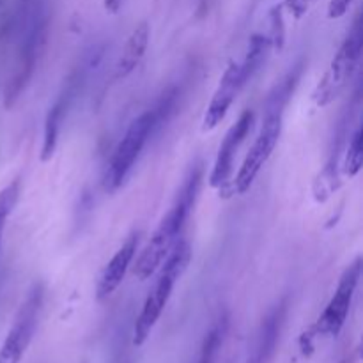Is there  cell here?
<instances>
[{"instance_id":"obj_19","label":"cell","mask_w":363,"mask_h":363,"mask_svg":"<svg viewBox=\"0 0 363 363\" xmlns=\"http://www.w3.org/2000/svg\"><path fill=\"white\" fill-rule=\"evenodd\" d=\"M284 6H275L269 13V21H272V34L268 35L272 41L273 50H282L284 43H286V25H284Z\"/></svg>"},{"instance_id":"obj_10","label":"cell","mask_w":363,"mask_h":363,"mask_svg":"<svg viewBox=\"0 0 363 363\" xmlns=\"http://www.w3.org/2000/svg\"><path fill=\"white\" fill-rule=\"evenodd\" d=\"M243 82H241L240 64L230 62L223 71L222 78L218 82L215 94H213L211 101H209L208 110L204 113V121H202V130L213 131L223 119H225L227 112L233 106L234 99L238 98L240 91L243 89Z\"/></svg>"},{"instance_id":"obj_14","label":"cell","mask_w":363,"mask_h":363,"mask_svg":"<svg viewBox=\"0 0 363 363\" xmlns=\"http://www.w3.org/2000/svg\"><path fill=\"white\" fill-rule=\"evenodd\" d=\"M149 35H151V28H149L147 21H142L133 28V32L128 38L126 46H124L119 64H117V78H126L140 64V60L145 55V50H147Z\"/></svg>"},{"instance_id":"obj_23","label":"cell","mask_w":363,"mask_h":363,"mask_svg":"<svg viewBox=\"0 0 363 363\" xmlns=\"http://www.w3.org/2000/svg\"><path fill=\"white\" fill-rule=\"evenodd\" d=\"M0 2H2V0H0Z\"/></svg>"},{"instance_id":"obj_4","label":"cell","mask_w":363,"mask_h":363,"mask_svg":"<svg viewBox=\"0 0 363 363\" xmlns=\"http://www.w3.org/2000/svg\"><path fill=\"white\" fill-rule=\"evenodd\" d=\"M172 99L174 92H169V94L160 101V105L156 106V108H151L147 110V112L140 113V116L130 124V128L126 130L124 137L121 138V142L117 144L116 151H113L112 158H110L108 167H106V191L112 194V191H117L123 186L124 181L128 179L130 172L133 170L140 152L144 151L147 140L152 137L156 128L160 126V123H162L163 117H165V113L169 112V108L172 106Z\"/></svg>"},{"instance_id":"obj_12","label":"cell","mask_w":363,"mask_h":363,"mask_svg":"<svg viewBox=\"0 0 363 363\" xmlns=\"http://www.w3.org/2000/svg\"><path fill=\"white\" fill-rule=\"evenodd\" d=\"M138 238H140L138 233L130 234L126 238V241L121 245L119 250L116 252V255L110 259L108 264L105 266V269H103L101 277L98 280V286H96V298H98V301H105L106 298L112 296L117 291V287L123 284L128 268H130L135 255H137L138 241H140Z\"/></svg>"},{"instance_id":"obj_9","label":"cell","mask_w":363,"mask_h":363,"mask_svg":"<svg viewBox=\"0 0 363 363\" xmlns=\"http://www.w3.org/2000/svg\"><path fill=\"white\" fill-rule=\"evenodd\" d=\"M252 124H254V112L252 110H245L240 116V119L236 121V124H233L230 130L225 133L222 144H220L218 155H216L215 167H213L211 176H209V184L213 188H220L222 190V188H225L229 184L236 152L245 142V138L248 137V133H250Z\"/></svg>"},{"instance_id":"obj_1","label":"cell","mask_w":363,"mask_h":363,"mask_svg":"<svg viewBox=\"0 0 363 363\" xmlns=\"http://www.w3.org/2000/svg\"><path fill=\"white\" fill-rule=\"evenodd\" d=\"M201 183L202 165L197 163L186 174L176 201H174L167 215L162 218L160 225L156 227L149 243L145 245L144 250L137 257V262L133 266V275L138 280H147L162 266V262L172 252V248L179 243L184 223H186L188 216H190L191 209L195 206V201H197Z\"/></svg>"},{"instance_id":"obj_2","label":"cell","mask_w":363,"mask_h":363,"mask_svg":"<svg viewBox=\"0 0 363 363\" xmlns=\"http://www.w3.org/2000/svg\"><path fill=\"white\" fill-rule=\"evenodd\" d=\"M300 73L301 69H294L269 94L268 101H266L261 131H259L254 145L248 151L247 158H245L243 165H241L240 172H238L236 179L233 183L234 194H247L252 188V184H254L255 177L259 176L261 169L264 167V163L272 158L273 151H275L277 144H279L280 133H282L284 112H286L287 103H289L291 96H293Z\"/></svg>"},{"instance_id":"obj_15","label":"cell","mask_w":363,"mask_h":363,"mask_svg":"<svg viewBox=\"0 0 363 363\" xmlns=\"http://www.w3.org/2000/svg\"><path fill=\"white\" fill-rule=\"evenodd\" d=\"M272 41H269L268 35L255 34L252 35L250 43H248L247 55L245 60L240 64V73H241V82L243 85H247L252 78L255 77L259 69L262 67V64L268 59V53L272 52Z\"/></svg>"},{"instance_id":"obj_11","label":"cell","mask_w":363,"mask_h":363,"mask_svg":"<svg viewBox=\"0 0 363 363\" xmlns=\"http://www.w3.org/2000/svg\"><path fill=\"white\" fill-rule=\"evenodd\" d=\"M84 73V69H78L77 73L71 74V78L67 80L66 87L60 92L59 98L55 99L52 106H50L48 113H46L45 119V133H43V147H41V162H48L52 160V156L55 155L57 142H59V133L60 128H62L64 117H66L67 108L71 105V99L74 98L78 91V85H80V77Z\"/></svg>"},{"instance_id":"obj_22","label":"cell","mask_w":363,"mask_h":363,"mask_svg":"<svg viewBox=\"0 0 363 363\" xmlns=\"http://www.w3.org/2000/svg\"><path fill=\"white\" fill-rule=\"evenodd\" d=\"M124 0H103V6H105V11L110 14L119 13V9L123 7Z\"/></svg>"},{"instance_id":"obj_5","label":"cell","mask_w":363,"mask_h":363,"mask_svg":"<svg viewBox=\"0 0 363 363\" xmlns=\"http://www.w3.org/2000/svg\"><path fill=\"white\" fill-rule=\"evenodd\" d=\"M191 259V248L186 241H179L176 247L172 248L169 255H167L165 261L160 266V275L156 280L155 287L149 291L147 298L144 301V307H142L140 314H138L137 323H135L133 330V344L135 346H142V344L147 340V337L151 335L152 328L158 323V319L162 318L163 311H165L167 303H169L170 296H172V291L176 287L177 280L183 277V273L186 272L188 264H190Z\"/></svg>"},{"instance_id":"obj_13","label":"cell","mask_w":363,"mask_h":363,"mask_svg":"<svg viewBox=\"0 0 363 363\" xmlns=\"http://www.w3.org/2000/svg\"><path fill=\"white\" fill-rule=\"evenodd\" d=\"M284 315H286V301L280 303L279 307L273 308L269 312L268 318L262 323L261 330L257 333V340L252 350L250 357H248L247 363H268L269 357L273 354L277 346V340L280 337V330H282Z\"/></svg>"},{"instance_id":"obj_20","label":"cell","mask_w":363,"mask_h":363,"mask_svg":"<svg viewBox=\"0 0 363 363\" xmlns=\"http://www.w3.org/2000/svg\"><path fill=\"white\" fill-rule=\"evenodd\" d=\"M315 2H318V0H286L282 6L286 7L296 20H300L301 16H305V14L308 13V9H311Z\"/></svg>"},{"instance_id":"obj_16","label":"cell","mask_w":363,"mask_h":363,"mask_svg":"<svg viewBox=\"0 0 363 363\" xmlns=\"http://www.w3.org/2000/svg\"><path fill=\"white\" fill-rule=\"evenodd\" d=\"M363 167V133L362 128H357L354 133L351 135L350 144H347V151H346V158H344L342 163V172L344 176L353 179L360 174Z\"/></svg>"},{"instance_id":"obj_21","label":"cell","mask_w":363,"mask_h":363,"mask_svg":"<svg viewBox=\"0 0 363 363\" xmlns=\"http://www.w3.org/2000/svg\"><path fill=\"white\" fill-rule=\"evenodd\" d=\"M353 0H330L328 6V18L330 20H337V18H342L344 14L350 11Z\"/></svg>"},{"instance_id":"obj_7","label":"cell","mask_w":363,"mask_h":363,"mask_svg":"<svg viewBox=\"0 0 363 363\" xmlns=\"http://www.w3.org/2000/svg\"><path fill=\"white\" fill-rule=\"evenodd\" d=\"M362 277V259H354V262H351L344 273L340 275L339 284H337V289L333 293L332 300L328 301L326 308L323 311V314L319 315V319L315 321V325L308 330V340H312L314 337H337L342 330L344 323H346L347 314L351 311V305H353L354 293H357V287L360 284Z\"/></svg>"},{"instance_id":"obj_18","label":"cell","mask_w":363,"mask_h":363,"mask_svg":"<svg viewBox=\"0 0 363 363\" xmlns=\"http://www.w3.org/2000/svg\"><path fill=\"white\" fill-rule=\"evenodd\" d=\"M225 326H227L225 318L213 326V330L209 332L208 339H206L204 350H202V354H201V360H199L197 363H211L213 362V357H215L216 350H218L220 344H222L223 333H225Z\"/></svg>"},{"instance_id":"obj_3","label":"cell","mask_w":363,"mask_h":363,"mask_svg":"<svg viewBox=\"0 0 363 363\" xmlns=\"http://www.w3.org/2000/svg\"><path fill=\"white\" fill-rule=\"evenodd\" d=\"M18 30H20V41H18L16 57H14L13 73L7 80L6 91H4V105L7 108L16 103L21 92L27 87L32 73L35 69L39 53L48 35V14L41 0H23L18 9Z\"/></svg>"},{"instance_id":"obj_6","label":"cell","mask_w":363,"mask_h":363,"mask_svg":"<svg viewBox=\"0 0 363 363\" xmlns=\"http://www.w3.org/2000/svg\"><path fill=\"white\" fill-rule=\"evenodd\" d=\"M363 50V32H362V20L360 16L354 20L353 27H351L350 34L344 39L340 45L339 52L330 62L328 71L325 77L321 78L319 85L314 91V101L318 106H326L332 101H335L347 84L353 78L354 71H357L358 62H360Z\"/></svg>"},{"instance_id":"obj_8","label":"cell","mask_w":363,"mask_h":363,"mask_svg":"<svg viewBox=\"0 0 363 363\" xmlns=\"http://www.w3.org/2000/svg\"><path fill=\"white\" fill-rule=\"evenodd\" d=\"M43 298H45V289L41 284H34L21 307L18 308L13 326L4 339L0 347V363H20L23 354L27 353L32 337L38 330Z\"/></svg>"},{"instance_id":"obj_17","label":"cell","mask_w":363,"mask_h":363,"mask_svg":"<svg viewBox=\"0 0 363 363\" xmlns=\"http://www.w3.org/2000/svg\"><path fill=\"white\" fill-rule=\"evenodd\" d=\"M18 197H20V181H13L7 184L2 191H0V245H2L4 229H6L7 218L13 213L14 206H16Z\"/></svg>"}]
</instances>
